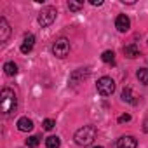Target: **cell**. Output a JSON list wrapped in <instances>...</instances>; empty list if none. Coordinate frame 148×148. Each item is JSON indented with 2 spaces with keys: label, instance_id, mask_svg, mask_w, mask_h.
Instances as JSON below:
<instances>
[{
  "label": "cell",
  "instance_id": "cell-6",
  "mask_svg": "<svg viewBox=\"0 0 148 148\" xmlns=\"http://www.w3.org/2000/svg\"><path fill=\"white\" fill-rule=\"evenodd\" d=\"M129 26H131V19H129L125 14H119L117 19H115V28H117L119 32H127Z\"/></svg>",
  "mask_w": 148,
  "mask_h": 148
},
{
  "label": "cell",
  "instance_id": "cell-20",
  "mask_svg": "<svg viewBox=\"0 0 148 148\" xmlns=\"http://www.w3.org/2000/svg\"><path fill=\"white\" fill-rule=\"evenodd\" d=\"M54 125H56V122H54L52 119H45V120H44V129H45V131H51Z\"/></svg>",
  "mask_w": 148,
  "mask_h": 148
},
{
  "label": "cell",
  "instance_id": "cell-12",
  "mask_svg": "<svg viewBox=\"0 0 148 148\" xmlns=\"http://www.w3.org/2000/svg\"><path fill=\"white\" fill-rule=\"evenodd\" d=\"M87 75H89V70H87V68H80V70H77L75 73H71L70 82H79L80 79H86Z\"/></svg>",
  "mask_w": 148,
  "mask_h": 148
},
{
  "label": "cell",
  "instance_id": "cell-7",
  "mask_svg": "<svg viewBox=\"0 0 148 148\" xmlns=\"http://www.w3.org/2000/svg\"><path fill=\"white\" fill-rule=\"evenodd\" d=\"M136 146H138V141L134 136H122L117 141V148H136Z\"/></svg>",
  "mask_w": 148,
  "mask_h": 148
},
{
  "label": "cell",
  "instance_id": "cell-2",
  "mask_svg": "<svg viewBox=\"0 0 148 148\" xmlns=\"http://www.w3.org/2000/svg\"><path fill=\"white\" fill-rule=\"evenodd\" d=\"M0 98H2V112L5 115L12 113L16 110V105H18V99H16V94L14 91H11L9 87L2 89V94H0Z\"/></svg>",
  "mask_w": 148,
  "mask_h": 148
},
{
  "label": "cell",
  "instance_id": "cell-5",
  "mask_svg": "<svg viewBox=\"0 0 148 148\" xmlns=\"http://www.w3.org/2000/svg\"><path fill=\"white\" fill-rule=\"evenodd\" d=\"M68 52H70V42H68V38H58L52 44V54L56 58H66Z\"/></svg>",
  "mask_w": 148,
  "mask_h": 148
},
{
  "label": "cell",
  "instance_id": "cell-18",
  "mask_svg": "<svg viewBox=\"0 0 148 148\" xmlns=\"http://www.w3.org/2000/svg\"><path fill=\"white\" fill-rule=\"evenodd\" d=\"M38 143H40V141H38V136H30V138L26 139V146H28V148H37Z\"/></svg>",
  "mask_w": 148,
  "mask_h": 148
},
{
  "label": "cell",
  "instance_id": "cell-19",
  "mask_svg": "<svg viewBox=\"0 0 148 148\" xmlns=\"http://www.w3.org/2000/svg\"><path fill=\"white\" fill-rule=\"evenodd\" d=\"M82 7H84L82 2H68V9L70 11H80Z\"/></svg>",
  "mask_w": 148,
  "mask_h": 148
},
{
  "label": "cell",
  "instance_id": "cell-21",
  "mask_svg": "<svg viewBox=\"0 0 148 148\" xmlns=\"http://www.w3.org/2000/svg\"><path fill=\"white\" fill-rule=\"evenodd\" d=\"M129 120H131V115L129 113H124V115L119 117V124H124V122H129Z\"/></svg>",
  "mask_w": 148,
  "mask_h": 148
},
{
  "label": "cell",
  "instance_id": "cell-22",
  "mask_svg": "<svg viewBox=\"0 0 148 148\" xmlns=\"http://www.w3.org/2000/svg\"><path fill=\"white\" fill-rule=\"evenodd\" d=\"M91 4H92V5H103V2H101V0H92Z\"/></svg>",
  "mask_w": 148,
  "mask_h": 148
},
{
  "label": "cell",
  "instance_id": "cell-15",
  "mask_svg": "<svg viewBox=\"0 0 148 148\" xmlns=\"http://www.w3.org/2000/svg\"><path fill=\"white\" fill-rule=\"evenodd\" d=\"M59 145H61V141H59L58 136H49L45 139V146L47 148H59Z\"/></svg>",
  "mask_w": 148,
  "mask_h": 148
},
{
  "label": "cell",
  "instance_id": "cell-1",
  "mask_svg": "<svg viewBox=\"0 0 148 148\" xmlns=\"http://www.w3.org/2000/svg\"><path fill=\"white\" fill-rule=\"evenodd\" d=\"M96 134H98V131H96L94 125H84L75 132L73 139H75V143L80 145V146H87L96 139Z\"/></svg>",
  "mask_w": 148,
  "mask_h": 148
},
{
  "label": "cell",
  "instance_id": "cell-8",
  "mask_svg": "<svg viewBox=\"0 0 148 148\" xmlns=\"http://www.w3.org/2000/svg\"><path fill=\"white\" fill-rule=\"evenodd\" d=\"M11 35V26L5 21V18H0V42H7Z\"/></svg>",
  "mask_w": 148,
  "mask_h": 148
},
{
  "label": "cell",
  "instance_id": "cell-14",
  "mask_svg": "<svg viewBox=\"0 0 148 148\" xmlns=\"http://www.w3.org/2000/svg\"><path fill=\"white\" fill-rule=\"evenodd\" d=\"M136 77H138V80H139L141 84L148 86V68H139L138 73H136Z\"/></svg>",
  "mask_w": 148,
  "mask_h": 148
},
{
  "label": "cell",
  "instance_id": "cell-24",
  "mask_svg": "<svg viewBox=\"0 0 148 148\" xmlns=\"http://www.w3.org/2000/svg\"><path fill=\"white\" fill-rule=\"evenodd\" d=\"M92 148H103V146H92Z\"/></svg>",
  "mask_w": 148,
  "mask_h": 148
},
{
  "label": "cell",
  "instance_id": "cell-10",
  "mask_svg": "<svg viewBox=\"0 0 148 148\" xmlns=\"http://www.w3.org/2000/svg\"><path fill=\"white\" fill-rule=\"evenodd\" d=\"M18 129L23 131V132H28V131L33 129V122H32L28 117H21V119L18 120Z\"/></svg>",
  "mask_w": 148,
  "mask_h": 148
},
{
  "label": "cell",
  "instance_id": "cell-13",
  "mask_svg": "<svg viewBox=\"0 0 148 148\" xmlns=\"http://www.w3.org/2000/svg\"><path fill=\"white\" fill-rule=\"evenodd\" d=\"M4 71H5V75L14 77L16 73H18V64H16V63H12V61H9V63H5V64H4Z\"/></svg>",
  "mask_w": 148,
  "mask_h": 148
},
{
  "label": "cell",
  "instance_id": "cell-4",
  "mask_svg": "<svg viewBox=\"0 0 148 148\" xmlns=\"http://www.w3.org/2000/svg\"><path fill=\"white\" fill-rule=\"evenodd\" d=\"M96 89L101 96H112L113 91H115V82L110 77H101L96 84Z\"/></svg>",
  "mask_w": 148,
  "mask_h": 148
},
{
  "label": "cell",
  "instance_id": "cell-11",
  "mask_svg": "<svg viewBox=\"0 0 148 148\" xmlns=\"http://www.w3.org/2000/svg\"><path fill=\"white\" fill-rule=\"evenodd\" d=\"M124 54H125L127 58L134 59V58H138V56H139V49H138V45H136V44H129V45H125V47H124Z\"/></svg>",
  "mask_w": 148,
  "mask_h": 148
},
{
  "label": "cell",
  "instance_id": "cell-23",
  "mask_svg": "<svg viewBox=\"0 0 148 148\" xmlns=\"http://www.w3.org/2000/svg\"><path fill=\"white\" fill-rule=\"evenodd\" d=\"M143 129H145V132H148V120L145 122V127H143Z\"/></svg>",
  "mask_w": 148,
  "mask_h": 148
},
{
  "label": "cell",
  "instance_id": "cell-16",
  "mask_svg": "<svg viewBox=\"0 0 148 148\" xmlns=\"http://www.w3.org/2000/svg\"><path fill=\"white\" fill-rule=\"evenodd\" d=\"M101 59H103L105 63H108V64H110V63L113 64V63H115V52H113V51H105L103 56H101Z\"/></svg>",
  "mask_w": 148,
  "mask_h": 148
},
{
  "label": "cell",
  "instance_id": "cell-9",
  "mask_svg": "<svg viewBox=\"0 0 148 148\" xmlns=\"http://www.w3.org/2000/svg\"><path fill=\"white\" fill-rule=\"evenodd\" d=\"M33 45H35V37H33L32 33L25 35V40H23V44H21V52H23V54H28V52H32Z\"/></svg>",
  "mask_w": 148,
  "mask_h": 148
},
{
  "label": "cell",
  "instance_id": "cell-3",
  "mask_svg": "<svg viewBox=\"0 0 148 148\" xmlns=\"http://www.w3.org/2000/svg\"><path fill=\"white\" fill-rule=\"evenodd\" d=\"M56 16H58L56 7H44V9L40 11V14H38V23H40V26H42V28L51 26V25L54 23Z\"/></svg>",
  "mask_w": 148,
  "mask_h": 148
},
{
  "label": "cell",
  "instance_id": "cell-17",
  "mask_svg": "<svg viewBox=\"0 0 148 148\" xmlns=\"http://www.w3.org/2000/svg\"><path fill=\"white\" fill-rule=\"evenodd\" d=\"M122 99L127 101V103H136V101L132 99V94H131V89H129V87H125V89L122 91Z\"/></svg>",
  "mask_w": 148,
  "mask_h": 148
}]
</instances>
